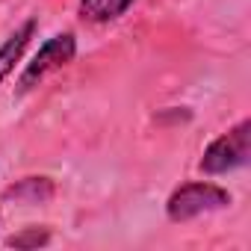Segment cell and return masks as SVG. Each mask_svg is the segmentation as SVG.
<instances>
[{"instance_id": "6da1fadb", "label": "cell", "mask_w": 251, "mask_h": 251, "mask_svg": "<svg viewBox=\"0 0 251 251\" xmlns=\"http://www.w3.org/2000/svg\"><path fill=\"white\" fill-rule=\"evenodd\" d=\"M233 195L219 186V183H207V180H192V183H183L177 186L169 201H166V216L169 222L175 225H183V222H192L198 216H207V213H216V210H225L230 207Z\"/></svg>"}, {"instance_id": "7a4b0ae2", "label": "cell", "mask_w": 251, "mask_h": 251, "mask_svg": "<svg viewBox=\"0 0 251 251\" xmlns=\"http://www.w3.org/2000/svg\"><path fill=\"white\" fill-rule=\"evenodd\" d=\"M248 151H251V118H242L227 133H222L219 139H213L204 148V154L198 160V169L210 177L230 175V172L248 166Z\"/></svg>"}, {"instance_id": "3957f363", "label": "cell", "mask_w": 251, "mask_h": 251, "mask_svg": "<svg viewBox=\"0 0 251 251\" xmlns=\"http://www.w3.org/2000/svg\"><path fill=\"white\" fill-rule=\"evenodd\" d=\"M74 56H77V36H74V33H56V36H50V39L39 48V53L24 65V71H21V77H18V95H27V92L36 89L48 74H53V71H59V68H65V65H71Z\"/></svg>"}, {"instance_id": "277c9868", "label": "cell", "mask_w": 251, "mask_h": 251, "mask_svg": "<svg viewBox=\"0 0 251 251\" xmlns=\"http://www.w3.org/2000/svg\"><path fill=\"white\" fill-rule=\"evenodd\" d=\"M36 27H39V21H36V18H27L3 45H0V86H3V80H6V77L15 71V65L21 62V56H24L30 39L36 36Z\"/></svg>"}, {"instance_id": "5b68a950", "label": "cell", "mask_w": 251, "mask_h": 251, "mask_svg": "<svg viewBox=\"0 0 251 251\" xmlns=\"http://www.w3.org/2000/svg\"><path fill=\"white\" fill-rule=\"evenodd\" d=\"M56 195V183L50 177H24L15 186L3 189V201H15V204H45Z\"/></svg>"}, {"instance_id": "8992f818", "label": "cell", "mask_w": 251, "mask_h": 251, "mask_svg": "<svg viewBox=\"0 0 251 251\" xmlns=\"http://www.w3.org/2000/svg\"><path fill=\"white\" fill-rule=\"evenodd\" d=\"M133 6V0H80V18L89 24H109Z\"/></svg>"}, {"instance_id": "52a82bcc", "label": "cell", "mask_w": 251, "mask_h": 251, "mask_svg": "<svg viewBox=\"0 0 251 251\" xmlns=\"http://www.w3.org/2000/svg\"><path fill=\"white\" fill-rule=\"evenodd\" d=\"M50 242V230L48 227H24L21 233H15L9 239L12 248H39V245H48Z\"/></svg>"}, {"instance_id": "ba28073f", "label": "cell", "mask_w": 251, "mask_h": 251, "mask_svg": "<svg viewBox=\"0 0 251 251\" xmlns=\"http://www.w3.org/2000/svg\"><path fill=\"white\" fill-rule=\"evenodd\" d=\"M0 225H3V219H0Z\"/></svg>"}]
</instances>
